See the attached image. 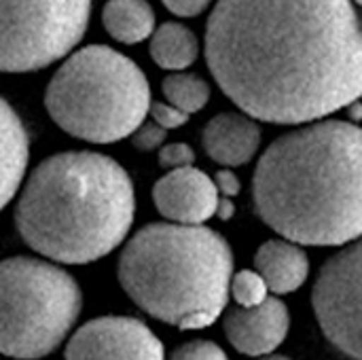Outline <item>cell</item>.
<instances>
[{"label":"cell","instance_id":"6da1fadb","mask_svg":"<svg viewBox=\"0 0 362 360\" xmlns=\"http://www.w3.org/2000/svg\"><path fill=\"white\" fill-rule=\"evenodd\" d=\"M204 55L221 91L257 121L303 125L362 98L354 0H216Z\"/></svg>","mask_w":362,"mask_h":360},{"label":"cell","instance_id":"7a4b0ae2","mask_svg":"<svg viewBox=\"0 0 362 360\" xmlns=\"http://www.w3.org/2000/svg\"><path fill=\"white\" fill-rule=\"evenodd\" d=\"M257 216L301 246L362 238V127L318 119L276 138L252 176Z\"/></svg>","mask_w":362,"mask_h":360},{"label":"cell","instance_id":"3957f363","mask_svg":"<svg viewBox=\"0 0 362 360\" xmlns=\"http://www.w3.org/2000/svg\"><path fill=\"white\" fill-rule=\"evenodd\" d=\"M136 216L125 168L95 151H64L25 178L13 223L34 252L64 265H87L119 248Z\"/></svg>","mask_w":362,"mask_h":360},{"label":"cell","instance_id":"277c9868","mask_svg":"<svg viewBox=\"0 0 362 360\" xmlns=\"http://www.w3.org/2000/svg\"><path fill=\"white\" fill-rule=\"evenodd\" d=\"M117 278L148 316L178 329H206L227 308L233 252L206 225L148 223L125 242Z\"/></svg>","mask_w":362,"mask_h":360},{"label":"cell","instance_id":"5b68a950","mask_svg":"<svg viewBox=\"0 0 362 360\" xmlns=\"http://www.w3.org/2000/svg\"><path fill=\"white\" fill-rule=\"evenodd\" d=\"M151 85L142 68L108 45H87L64 57L45 89L51 121L72 138L115 144L146 121Z\"/></svg>","mask_w":362,"mask_h":360},{"label":"cell","instance_id":"8992f818","mask_svg":"<svg viewBox=\"0 0 362 360\" xmlns=\"http://www.w3.org/2000/svg\"><path fill=\"white\" fill-rule=\"evenodd\" d=\"M83 308L76 280L51 261L8 257L0 265V350L17 360L51 354Z\"/></svg>","mask_w":362,"mask_h":360},{"label":"cell","instance_id":"52a82bcc","mask_svg":"<svg viewBox=\"0 0 362 360\" xmlns=\"http://www.w3.org/2000/svg\"><path fill=\"white\" fill-rule=\"evenodd\" d=\"M91 0H2L0 66L6 74L42 70L83 40Z\"/></svg>","mask_w":362,"mask_h":360},{"label":"cell","instance_id":"ba28073f","mask_svg":"<svg viewBox=\"0 0 362 360\" xmlns=\"http://www.w3.org/2000/svg\"><path fill=\"white\" fill-rule=\"evenodd\" d=\"M312 308L325 337L341 354L362 360V238L325 261Z\"/></svg>","mask_w":362,"mask_h":360},{"label":"cell","instance_id":"9c48e42d","mask_svg":"<svg viewBox=\"0 0 362 360\" xmlns=\"http://www.w3.org/2000/svg\"><path fill=\"white\" fill-rule=\"evenodd\" d=\"M64 360H165L163 344L138 318L102 316L68 342Z\"/></svg>","mask_w":362,"mask_h":360},{"label":"cell","instance_id":"30bf717a","mask_svg":"<svg viewBox=\"0 0 362 360\" xmlns=\"http://www.w3.org/2000/svg\"><path fill=\"white\" fill-rule=\"evenodd\" d=\"M221 193L204 170L195 166L165 172L153 187V202L157 212L172 223L204 225L216 216Z\"/></svg>","mask_w":362,"mask_h":360},{"label":"cell","instance_id":"8fae6325","mask_svg":"<svg viewBox=\"0 0 362 360\" xmlns=\"http://www.w3.org/2000/svg\"><path fill=\"white\" fill-rule=\"evenodd\" d=\"M229 344L246 356L272 354L288 335L291 314L284 301L267 297L255 308L235 306L223 318Z\"/></svg>","mask_w":362,"mask_h":360},{"label":"cell","instance_id":"7c38bea8","mask_svg":"<svg viewBox=\"0 0 362 360\" xmlns=\"http://www.w3.org/2000/svg\"><path fill=\"white\" fill-rule=\"evenodd\" d=\"M206 155L223 168H240L255 159L261 146V127L248 112H221L202 129Z\"/></svg>","mask_w":362,"mask_h":360},{"label":"cell","instance_id":"4fadbf2b","mask_svg":"<svg viewBox=\"0 0 362 360\" xmlns=\"http://www.w3.org/2000/svg\"><path fill=\"white\" fill-rule=\"evenodd\" d=\"M255 269L263 276L274 295H288L305 284L310 259L301 244L293 240H267L255 255Z\"/></svg>","mask_w":362,"mask_h":360},{"label":"cell","instance_id":"5bb4252c","mask_svg":"<svg viewBox=\"0 0 362 360\" xmlns=\"http://www.w3.org/2000/svg\"><path fill=\"white\" fill-rule=\"evenodd\" d=\"M0 134H2V208H6L25 182L30 161V136L21 117L8 100L0 102Z\"/></svg>","mask_w":362,"mask_h":360},{"label":"cell","instance_id":"9a60e30c","mask_svg":"<svg viewBox=\"0 0 362 360\" xmlns=\"http://www.w3.org/2000/svg\"><path fill=\"white\" fill-rule=\"evenodd\" d=\"M106 32L121 45H138L155 32V11L148 0H108L102 8Z\"/></svg>","mask_w":362,"mask_h":360},{"label":"cell","instance_id":"2e32d148","mask_svg":"<svg viewBox=\"0 0 362 360\" xmlns=\"http://www.w3.org/2000/svg\"><path fill=\"white\" fill-rule=\"evenodd\" d=\"M148 53L163 70H187L199 57V38L185 23L165 21L153 32Z\"/></svg>","mask_w":362,"mask_h":360},{"label":"cell","instance_id":"e0dca14e","mask_svg":"<svg viewBox=\"0 0 362 360\" xmlns=\"http://www.w3.org/2000/svg\"><path fill=\"white\" fill-rule=\"evenodd\" d=\"M161 91L170 104L178 106L180 110L189 115L204 110L212 95L210 83L206 79H202L195 72H185V70L168 74L161 83Z\"/></svg>","mask_w":362,"mask_h":360},{"label":"cell","instance_id":"ac0fdd59","mask_svg":"<svg viewBox=\"0 0 362 360\" xmlns=\"http://www.w3.org/2000/svg\"><path fill=\"white\" fill-rule=\"evenodd\" d=\"M231 295L238 306L255 308L269 297V286L257 269H242V272L233 274Z\"/></svg>","mask_w":362,"mask_h":360},{"label":"cell","instance_id":"d6986e66","mask_svg":"<svg viewBox=\"0 0 362 360\" xmlns=\"http://www.w3.org/2000/svg\"><path fill=\"white\" fill-rule=\"evenodd\" d=\"M168 360H229L221 346L206 339H195L178 346Z\"/></svg>","mask_w":362,"mask_h":360},{"label":"cell","instance_id":"ffe728a7","mask_svg":"<svg viewBox=\"0 0 362 360\" xmlns=\"http://www.w3.org/2000/svg\"><path fill=\"white\" fill-rule=\"evenodd\" d=\"M157 161H159V168L165 172L187 168L195 163V151L187 142H170L159 149Z\"/></svg>","mask_w":362,"mask_h":360},{"label":"cell","instance_id":"44dd1931","mask_svg":"<svg viewBox=\"0 0 362 360\" xmlns=\"http://www.w3.org/2000/svg\"><path fill=\"white\" fill-rule=\"evenodd\" d=\"M165 138H168V129L151 119V121H144L132 134V144H134V149H138L142 153H151V151L161 149L165 144Z\"/></svg>","mask_w":362,"mask_h":360},{"label":"cell","instance_id":"7402d4cb","mask_svg":"<svg viewBox=\"0 0 362 360\" xmlns=\"http://www.w3.org/2000/svg\"><path fill=\"white\" fill-rule=\"evenodd\" d=\"M148 115H151V119H153L155 123H159V125L165 127L168 132L187 125V121H189V117H191L189 112L180 110L178 106L170 104L168 100H165V102H153Z\"/></svg>","mask_w":362,"mask_h":360},{"label":"cell","instance_id":"603a6c76","mask_svg":"<svg viewBox=\"0 0 362 360\" xmlns=\"http://www.w3.org/2000/svg\"><path fill=\"white\" fill-rule=\"evenodd\" d=\"M163 6L176 17H197L202 15L214 0H161Z\"/></svg>","mask_w":362,"mask_h":360},{"label":"cell","instance_id":"cb8c5ba5","mask_svg":"<svg viewBox=\"0 0 362 360\" xmlns=\"http://www.w3.org/2000/svg\"><path fill=\"white\" fill-rule=\"evenodd\" d=\"M214 182L218 187V193L225 195V197H235L242 191V182H240L238 174L231 168H221L214 174Z\"/></svg>","mask_w":362,"mask_h":360},{"label":"cell","instance_id":"d4e9b609","mask_svg":"<svg viewBox=\"0 0 362 360\" xmlns=\"http://www.w3.org/2000/svg\"><path fill=\"white\" fill-rule=\"evenodd\" d=\"M233 216H235V206H233L231 197L221 195L218 206H216V219H221V221H231Z\"/></svg>","mask_w":362,"mask_h":360},{"label":"cell","instance_id":"484cf974","mask_svg":"<svg viewBox=\"0 0 362 360\" xmlns=\"http://www.w3.org/2000/svg\"><path fill=\"white\" fill-rule=\"evenodd\" d=\"M346 112H348V119H350V121H354V123H361L362 121V102L361 100H356V102L348 104V106H346Z\"/></svg>","mask_w":362,"mask_h":360},{"label":"cell","instance_id":"4316f807","mask_svg":"<svg viewBox=\"0 0 362 360\" xmlns=\"http://www.w3.org/2000/svg\"><path fill=\"white\" fill-rule=\"evenodd\" d=\"M259 360H291L288 356H280V354H267V356H263V359Z\"/></svg>","mask_w":362,"mask_h":360},{"label":"cell","instance_id":"83f0119b","mask_svg":"<svg viewBox=\"0 0 362 360\" xmlns=\"http://www.w3.org/2000/svg\"><path fill=\"white\" fill-rule=\"evenodd\" d=\"M354 2H356V4H358V6L362 8V0H354Z\"/></svg>","mask_w":362,"mask_h":360}]
</instances>
